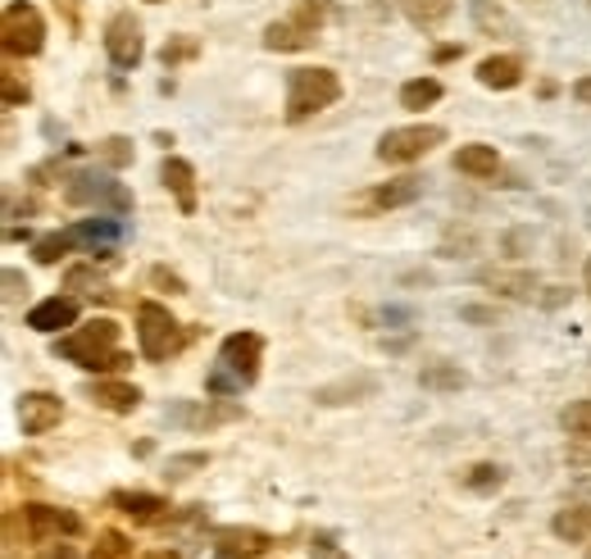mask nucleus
<instances>
[{
    "label": "nucleus",
    "mask_w": 591,
    "mask_h": 559,
    "mask_svg": "<svg viewBox=\"0 0 591 559\" xmlns=\"http://www.w3.org/2000/svg\"><path fill=\"white\" fill-rule=\"evenodd\" d=\"M455 169L469 173V178H496L501 155H496V146L473 141V146H460V151H455Z\"/></svg>",
    "instance_id": "nucleus-21"
},
{
    "label": "nucleus",
    "mask_w": 591,
    "mask_h": 559,
    "mask_svg": "<svg viewBox=\"0 0 591 559\" xmlns=\"http://www.w3.org/2000/svg\"><path fill=\"white\" fill-rule=\"evenodd\" d=\"M464 323H496V310H483V305H464L460 310Z\"/></svg>",
    "instance_id": "nucleus-41"
},
{
    "label": "nucleus",
    "mask_w": 591,
    "mask_h": 559,
    "mask_svg": "<svg viewBox=\"0 0 591 559\" xmlns=\"http://www.w3.org/2000/svg\"><path fill=\"white\" fill-rule=\"evenodd\" d=\"M87 396H92L96 405H105V409H115V415H132V409L141 405V391H137L132 383H115V378L92 383Z\"/></svg>",
    "instance_id": "nucleus-18"
},
{
    "label": "nucleus",
    "mask_w": 591,
    "mask_h": 559,
    "mask_svg": "<svg viewBox=\"0 0 591 559\" xmlns=\"http://www.w3.org/2000/svg\"><path fill=\"white\" fill-rule=\"evenodd\" d=\"M36 559H78V546H68V541H51Z\"/></svg>",
    "instance_id": "nucleus-40"
},
{
    "label": "nucleus",
    "mask_w": 591,
    "mask_h": 559,
    "mask_svg": "<svg viewBox=\"0 0 591 559\" xmlns=\"http://www.w3.org/2000/svg\"><path fill=\"white\" fill-rule=\"evenodd\" d=\"M205 464H209V455H205V451L173 455V460H169V469H164V477H173V482H178V477H192V469H205Z\"/></svg>",
    "instance_id": "nucleus-34"
},
{
    "label": "nucleus",
    "mask_w": 591,
    "mask_h": 559,
    "mask_svg": "<svg viewBox=\"0 0 591 559\" xmlns=\"http://www.w3.org/2000/svg\"><path fill=\"white\" fill-rule=\"evenodd\" d=\"M441 141H447V128H437V123L391 128V132H383V141H378V160H383V164H415V160H423L428 151H437Z\"/></svg>",
    "instance_id": "nucleus-5"
},
{
    "label": "nucleus",
    "mask_w": 591,
    "mask_h": 559,
    "mask_svg": "<svg viewBox=\"0 0 591 559\" xmlns=\"http://www.w3.org/2000/svg\"><path fill=\"white\" fill-rule=\"evenodd\" d=\"M587 291H591V255H587Z\"/></svg>",
    "instance_id": "nucleus-46"
},
{
    "label": "nucleus",
    "mask_w": 591,
    "mask_h": 559,
    "mask_svg": "<svg viewBox=\"0 0 591 559\" xmlns=\"http://www.w3.org/2000/svg\"><path fill=\"white\" fill-rule=\"evenodd\" d=\"M327 14H332V0H296L291 6V19L301 28H310V32H323Z\"/></svg>",
    "instance_id": "nucleus-30"
},
{
    "label": "nucleus",
    "mask_w": 591,
    "mask_h": 559,
    "mask_svg": "<svg viewBox=\"0 0 591 559\" xmlns=\"http://www.w3.org/2000/svg\"><path fill=\"white\" fill-rule=\"evenodd\" d=\"M6 287H10V295H19V291H28V282L14 273V269H6Z\"/></svg>",
    "instance_id": "nucleus-43"
},
{
    "label": "nucleus",
    "mask_w": 591,
    "mask_h": 559,
    "mask_svg": "<svg viewBox=\"0 0 591 559\" xmlns=\"http://www.w3.org/2000/svg\"><path fill=\"white\" fill-rule=\"evenodd\" d=\"M541 305H546V310H556V305H565V287H546V295H541Z\"/></svg>",
    "instance_id": "nucleus-42"
},
{
    "label": "nucleus",
    "mask_w": 591,
    "mask_h": 559,
    "mask_svg": "<svg viewBox=\"0 0 591 559\" xmlns=\"http://www.w3.org/2000/svg\"><path fill=\"white\" fill-rule=\"evenodd\" d=\"M396 6L415 28H437V23H447V14H451V0H396Z\"/></svg>",
    "instance_id": "nucleus-24"
},
{
    "label": "nucleus",
    "mask_w": 591,
    "mask_h": 559,
    "mask_svg": "<svg viewBox=\"0 0 591 559\" xmlns=\"http://www.w3.org/2000/svg\"><path fill=\"white\" fill-rule=\"evenodd\" d=\"M192 55H196V42H192V36H178V42H169V46L160 51L164 68H173V64H182V60H192Z\"/></svg>",
    "instance_id": "nucleus-36"
},
{
    "label": "nucleus",
    "mask_w": 591,
    "mask_h": 559,
    "mask_svg": "<svg viewBox=\"0 0 591 559\" xmlns=\"http://www.w3.org/2000/svg\"><path fill=\"white\" fill-rule=\"evenodd\" d=\"M550 533H556L560 541H569V546L587 541V533H591V505H578V509H560L556 518H550Z\"/></svg>",
    "instance_id": "nucleus-23"
},
{
    "label": "nucleus",
    "mask_w": 591,
    "mask_h": 559,
    "mask_svg": "<svg viewBox=\"0 0 591 559\" xmlns=\"http://www.w3.org/2000/svg\"><path fill=\"white\" fill-rule=\"evenodd\" d=\"M319 42V32H310V28H301V23H296V19H282V23H269L265 28V46L269 51H310Z\"/></svg>",
    "instance_id": "nucleus-19"
},
{
    "label": "nucleus",
    "mask_w": 591,
    "mask_h": 559,
    "mask_svg": "<svg viewBox=\"0 0 591 559\" xmlns=\"http://www.w3.org/2000/svg\"><path fill=\"white\" fill-rule=\"evenodd\" d=\"M137 342H141V355L146 359L160 364V359H169V355L182 351V327H178V319L164 305L141 301L137 305Z\"/></svg>",
    "instance_id": "nucleus-3"
},
{
    "label": "nucleus",
    "mask_w": 591,
    "mask_h": 559,
    "mask_svg": "<svg viewBox=\"0 0 591 559\" xmlns=\"http://www.w3.org/2000/svg\"><path fill=\"white\" fill-rule=\"evenodd\" d=\"M160 182H164V186H169V192L178 196L182 214H192V209H196V169H192L187 160H178V155H169V160L160 164Z\"/></svg>",
    "instance_id": "nucleus-16"
},
{
    "label": "nucleus",
    "mask_w": 591,
    "mask_h": 559,
    "mask_svg": "<svg viewBox=\"0 0 591 559\" xmlns=\"http://www.w3.org/2000/svg\"><path fill=\"white\" fill-rule=\"evenodd\" d=\"M51 351L64 355L68 364L87 368V373H123L132 364V355L119 351V323L115 319H92L87 327H73L64 337H55Z\"/></svg>",
    "instance_id": "nucleus-1"
},
{
    "label": "nucleus",
    "mask_w": 591,
    "mask_h": 559,
    "mask_svg": "<svg viewBox=\"0 0 591 559\" xmlns=\"http://www.w3.org/2000/svg\"><path fill=\"white\" fill-rule=\"evenodd\" d=\"M273 537L260 533V528H218L214 533V550L224 559H255L260 550H269Z\"/></svg>",
    "instance_id": "nucleus-13"
},
{
    "label": "nucleus",
    "mask_w": 591,
    "mask_h": 559,
    "mask_svg": "<svg viewBox=\"0 0 591 559\" xmlns=\"http://www.w3.org/2000/svg\"><path fill=\"white\" fill-rule=\"evenodd\" d=\"M573 96H578V100H582V105H591V78H582V83H578V87H573Z\"/></svg>",
    "instance_id": "nucleus-44"
},
{
    "label": "nucleus",
    "mask_w": 591,
    "mask_h": 559,
    "mask_svg": "<svg viewBox=\"0 0 591 559\" xmlns=\"http://www.w3.org/2000/svg\"><path fill=\"white\" fill-rule=\"evenodd\" d=\"M105 51L115 68H137L141 64V23L132 14H115L105 23Z\"/></svg>",
    "instance_id": "nucleus-9"
},
{
    "label": "nucleus",
    "mask_w": 591,
    "mask_h": 559,
    "mask_svg": "<svg viewBox=\"0 0 591 559\" xmlns=\"http://www.w3.org/2000/svg\"><path fill=\"white\" fill-rule=\"evenodd\" d=\"M23 100H28V87L14 78V73H6V105L14 109V105H23Z\"/></svg>",
    "instance_id": "nucleus-39"
},
{
    "label": "nucleus",
    "mask_w": 591,
    "mask_h": 559,
    "mask_svg": "<svg viewBox=\"0 0 591 559\" xmlns=\"http://www.w3.org/2000/svg\"><path fill=\"white\" fill-rule=\"evenodd\" d=\"M151 282H155V287H164L169 295H182V291H187V282H182L178 273H169L164 265H160V269H151Z\"/></svg>",
    "instance_id": "nucleus-38"
},
{
    "label": "nucleus",
    "mask_w": 591,
    "mask_h": 559,
    "mask_svg": "<svg viewBox=\"0 0 591 559\" xmlns=\"http://www.w3.org/2000/svg\"><path fill=\"white\" fill-rule=\"evenodd\" d=\"M473 23L487 32H514V19L501 6H492V0H473Z\"/></svg>",
    "instance_id": "nucleus-32"
},
{
    "label": "nucleus",
    "mask_w": 591,
    "mask_h": 559,
    "mask_svg": "<svg viewBox=\"0 0 591 559\" xmlns=\"http://www.w3.org/2000/svg\"><path fill=\"white\" fill-rule=\"evenodd\" d=\"M78 323V301L73 295H51V301H42V305H32L28 310V327L32 332H64V327H73Z\"/></svg>",
    "instance_id": "nucleus-11"
},
{
    "label": "nucleus",
    "mask_w": 591,
    "mask_h": 559,
    "mask_svg": "<svg viewBox=\"0 0 591 559\" xmlns=\"http://www.w3.org/2000/svg\"><path fill=\"white\" fill-rule=\"evenodd\" d=\"M464 482H469L473 492H496L501 482H505V469H501V464H473Z\"/></svg>",
    "instance_id": "nucleus-33"
},
{
    "label": "nucleus",
    "mask_w": 591,
    "mask_h": 559,
    "mask_svg": "<svg viewBox=\"0 0 591 559\" xmlns=\"http://www.w3.org/2000/svg\"><path fill=\"white\" fill-rule=\"evenodd\" d=\"M87 559H132V541L115 528H105V533H96V546Z\"/></svg>",
    "instance_id": "nucleus-29"
},
{
    "label": "nucleus",
    "mask_w": 591,
    "mask_h": 559,
    "mask_svg": "<svg viewBox=\"0 0 591 559\" xmlns=\"http://www.w3.org/2000/svg\"><path fill=\"white\" fill-rule=\"evenodd\" d=\"M0 42H6V55H36L46 46V19L36 14V6L28 0H10L6 14H0Z\"/></svg>",
    "instance_id": "nucleus-4"
},
{
    "label": "nucleus",
    "mask_w": 591,
    "mask_h": 559,
    "mask_svg": "<svg viewBox=\"0 0 591 559\" xmlns=\"http://www.w3.org/2000/svg\"><path fill=\"white\" fill-rule=\"evenodd\" d=\"M78 246H92V255L100 259H115V241L123 237V223L119 218H83L78 228H73Z\"/></svg>",
    "instance_id": "nucleus-15"
},
{
    "label": "nucleus",
    "mask_w": 591,
    "mask_h": 559,
    "mask_svg": "<svg viewBox=\"0 0 591 559\" xmlns=\"http://www.w3.org/2000/svg\"><path fill=\"white\" fill-rule=\"evenodd\" d=\"M368 396H378V378L374 373H351V378H337V383H327L314 391L319 405H359Z\"/></svg>",
    "instance_id": "nucleus-14"
},
{
    "label": "nucleus",
    "mask_w": 591,
    "mask_h": 559,
    "mask_svg": "<svg viewBox=\"0 0 591 559\" xmlns=\"http://www.w3.org/2000/svg\"><path fill=\"white\" fill-rule=\"evenodd\" d=\"M342 100V78L332 68H291L287 73V119L301 123Z\"/></svg>",
    "instance_id": "nucleus-2"
},
{
    "label": "nucleus",
    "mask_w": 591,
    "mask_h": 559,
    "mask_svg": "<svg viewBox=\"0 0 591 559\" xmlns=\"http://www.w3.org/2000/svg\"><path fill=\"white\" fill-rule=\"evenodd\" d=\"M560 428H565L569 437H582V441H591V400H573V405H565V415H560Z\"/></svg>",
    "instance_id": "nucleus-31"
},
{
    "label": "nucleus",
    "mask_w": 591,
    "mask_h": 559,
    "mask_svg": "<svg viewBox=\"0 0 591 559\" xmlns=\"http://www.w3.org/2000/svg\"><path fill=\"white\" fill-rule=\"evenodd\" d=\"M68 201L73 205H115L119 214L132 209V196L123 192L115 178H105V173H73L68 178Z\"/></svg>",
    "instance_id": "nucleus-6"
},
{
    "label": "nucleus",
    "mask_w": 591,
    "mask_h": 559,
    "mask_svg": "<svg viewBox=\"0 0 591 559\" xmlns=\"http://www.w3.org/2000/svg\"><path fill=\"white\" fill-rule=\"evenodd\" d=\"M60 419H64L60 396H51V391H23L19 396V423H23L28 437H42V432L60 428Z\"/></svg>",
    "instance_id": "nucleus-10"
},
{
    "label": "nucleus",
    "mask_w": 591,
    "mask_h": 559,
    "mask_svg": "<svg viewBox=\"0 0 591 559\" xmlns=\"http://www.w3.org/2000/svg\"><path fill=\"white\" fill-rule=\"evenodd\" d=\"M146 559H173V555H146Z\"/></svg>",
    "instance_id": "nucleus-47"
},
{
    "label": "nucleus",
    "mask_w": 591,
    "mask_h": 559,
    "mask_svg": "<svg viewBox=\"0 0 591 559\" xmlns=\"http://www.w3.org/2000/svg\"><path fill=\"white\" fill-rule=\"evenodd\" d=\"M23 524L32 541H60V537H78L83 518L73 509H55V505H23Z\"/></svg>",
    "instance_id": "nucleus-8"
},
{
    "label": "nucleus",
    "mask_w": 591,
    "mask_h": 559,
    "mask_svg": "<svg viewBox=\"0 0 591 559\" xmlns=\"http://www.w3.org/2000/svg\"><path fill=\"white\" fill-rule=\"evenodd\" d=\"M419 383H423L428 391H460L469 378H464V368H460V364H432V368L419 373Z\"/></svg>",
    "instance_id": "nucleus-27"
},
{
    "label": "nucleus",
    "mask_w": 591,
    "mask_h": 559,
    "mask_svg": "<svg viewBox=\"0 0 591 559\" xmlns=\"http://www.w3.org/2000/svg\"><path fill=\"white\" fill-rule=\"evenodd\" d=\"M73 246H78L73 228H68V233H46V237H36L32 255H36V265H60V259H64Z\"/></svg>",
    "instance_id": "nucleus-26"
},
{
    "label": "nucleus",
    "mask_w": 591,
    "mask_h": 559,
    "mask_svg": "<svg viewBox=\"0 0 591 559\" xmlns=\"http://www.w3.org/2000/svg\"><path fill=\"white\" fill-rule=\"evenodd\" d=\"M237 409H214V405H192V400H178V405H169V423H178V428H209V423H224V419H233Z\"/></svg>",
    "instance_id": "nucleus-20"
},
{
    "label": "nucleus",
    "mask_w": 591,
    "mask_h": 559,
    "mask_svg": "<svg viewBox=\"0 0 591 559\" xmlns=\"http://www.w3.org/2000/svg\"><path fill=\"white\" fill-rule=\"evenodd\" d=\"M477 83L492 87V92H514L524 83V60L519 55H492L477 64Z\"/></svg>",
    "instance_id": "nucleus-17"
},
{
    "label": "nucleus",
    "mask_w": 591,
    "mask_h": 559,
    "mask_svg": "<svg viewBox=\"0 0 591 559\" xmlns=\"http://www.w3.org/2000/svg\"><path fill=\"white\" fill-rule=\"evenodd\" d=\"M441 100V83L437 78H415V83H405L400 87V105L405 109H428Z\"/></svg>",
    "instance_id": "nucleus-28"
},
{
    "label": "nucleus",
    "mask_w": 591,
    "mask_h": 559,
    "mask_svg": "<svg viewBox=\"0 0 591 559\" xmlns=\"http://www.w3.org/2000/svg\"><path fill=\"white\" fill-rule=\"evenodd\" d=\"M423 196V178H396L387 186H378L374 192V205L378 209H400V205H415Z\"/></svg>",
    "instance_id": "nucleus-22"
},
{
    "label": "nucleus",
    "mask_w": 591,
    "mask_h": 559,
    "mask_svg": "<svg viewBox=\"0 0 591 559\" xmlns=\"http://www.w3.org/2000/svg\"><path fill=\"white\" fill-rule=\"evenodd\" d=\"M100 155H105V164L123 169V164H132V141H128V137H109V141L100 146Z\"/></svg>",
    "instance_id": "nucleus-35"
},
{
    "label": "nucleus",
    "mask_w": 591,
    "mask_h": 559,
    "mask_svg": "<svg viewBox=\"0 0 591 559\" xmlns=\"http://www.w3.org/2000/svg\"><path fill=\"white\" fill-rule=\"evenodd\" d=\"M310 555H314V559H351V555H346V550H342L337 541H332L327 533H319V537H314V546H310Z\"/></svg>",
    "instance_id": "nucleus-37"
},
{
    "label": "nucleus",
    "mask_w": 591,
    "mask_h": 559,
    "mask_svg": "<svg viewBox=\"0 0 591 559\" xmlns=\"http://www.w3.org/2000/svg\"><path fill=\"white\" fill-rule=\"evenodd\" d=\"M477 287H487V291H501L509 295V301H533L537 295V278L528 269H477Z\"/></svg>",
    "instance_id": "nucleus-12"
},
{
    "label": "nucleus",
    "mask_w": 591,
    "mask_h": 559,
    "mask_svg": "<svg viewBox=\"0 0 591 559\" xmlns=\"http://www.w3.org/2000/svg\"><path fill=\"white\" fill-rule=\"evenodd\" d=\"M155 6H160V0H155Z\"/></svg>",
    "instance_id": "nucleus-48"
},
{
    "label": "nucleus",
    "mask_w": 591,
    "mask_h": 559,
    "mask_svg": "<svg viewBox=\"0 0 591 559\" xmlns=\"http://www.w3.org/2000/svg\"><path fill=\"white\" fill-rule=\"evenodd\" d=\"M260 355H265V342L255 337V332H233V337H224V346H218V364L237 373L241 387L260 378Z\"/></svg>",
    "instance_id": "nucleus-7"
},
{
    "label": "nucleus",
    "mask_w": 591,
    "mask_h": 559,
    "mask_svg": "<svg viewBox=\"0 0 591 559\" xmlns=\"http://www.w3.org/2000/svg\"><path fill=\"white\" fill-rule=\"evenodd\" d=\"M115 505L123 514H132V518H160L169 509V501L164 496H151V492H115Z\"/></svg>",
    "instance_id": "nucleus-25"
},
{
    "label": "nucleus",
    "mask_w": 591,
    "mask_h": 559,
    "mask_svg": "<svg viewBox=\"0 0 591 559\" xmlns=\"http://www.w3.org/2000/svg\"><path fill=\"white\" fill-rule=\"evenodd\" d=\"M578 496H591V477H587V482H578Z\"/></svg>",
    "instance_id": "nucleus-45"
}]
</instances>
